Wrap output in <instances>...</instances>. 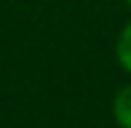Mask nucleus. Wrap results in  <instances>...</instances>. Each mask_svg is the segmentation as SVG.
Returning <instances> with one entry per match:
<instances>
[{
  "label": "nucleus",
  "instance_id": "7ed1b4c3",
  "mask_svg": "<svg viewBox=\"0 0 131 128\" xmlns=\"http://www.w3.org/2000/svg\"><path fill=\"white\" fill-rule=\"evenodd\" d=\"M126 5H128V8H131V0H126Z\"/></svg>",
  "mask_w": 131,
  "mask_h": 128
},
{
  "label": "nucleus",
  "instance_id": "f257e3e1",
  "mask_svg": "<svg viewBox=\"0 0 131 128\" xmlns=\"http://www.w3.org/2000/svg\"><path fill=\"white\" fill-rule=\"evenodd\" d=\"M112 120L118 128H131V83L121 85L112 96Z\"/></svg>",
  "mask_w": 131,
  "mask_h": 128
},
{
  "label": "nucleus",
  "instance_id": "f03ea898",
  "mask_svg": "<svg viewBox=\"0 0 131 128\" xmlns=\"http://www.w3.org/2000/svg\"><path fill=\"white\" fill-rule=\"evenodd\" d=\"M115 59L121 64V69L126 75H131V21L123 24V30L118 32L115 40Z\"/></svg>",
  "mask_w": 131,
  "mask_h": 128
}]
</instances>
